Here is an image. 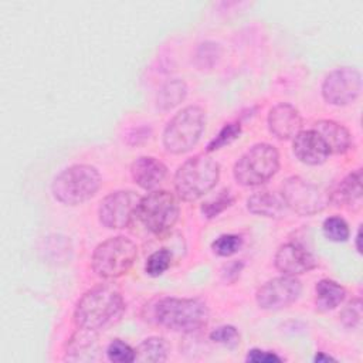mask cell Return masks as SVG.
Segmentation results:
<instances>
[{
    "mask_svg": "<svg viewBox=\"0 0 363 363\" xmlns=\"http://www.w3.org/2000/svg\"><path fill=\"white\" fill-rule=\"evenodd\" d=\"M130 174L139 187L145 190H153L164 180L167 169L156 157L142 156L132 163Z\"/></svg>",
    "mask_w": 363,
    "mask_h": 363,
    "instance_id": "2e32d148",
    "label": "cell"
},
{
    "mask_svg": "<svg viewBox=\"0 0 363 363\" xmlns=\"http://www.w3.org/2000/svg\"><path fill=\"white\" fill-rule=\"evenodd\" d=\"M172 264V252L166 248L155 251L146 261L145 271L150 277H159L169 269Z\"/></svg>",
    "mask_w": 363,
    "mask_h": 363,
    "instance_id": "cb8c5ba5",
    "label": "cell"
},
{
    "mask_svg": "<svg viewBox=\"0 0 363 363\" xmlns=\"http://www.w3.org/2000/svg\"><path fill=\"white\" fill-rule=\"evenodd\" d=\"M242 245V238L237 234H223L211 244L213 251L220 257H230L235 254Z\"/></svg>",
    "mask_w": 363,
    "mask_h": 363,
    "instance_id": "d4e9b609",
    "label": "cell"
},
{
    "mask_svg": "<svg viewBox=\"0 0 363 363\" xmlns=\"http://www.w3.org/2000/svg\"><path fill=\"white\" fill-rule=\"evenodd\" d=\"M362 199V170L357 169L347 174L332 193L330 200L337 206H350Z\"/></svg>",
    "mask_w": 363,
    "mask_h": 363,
    "instance_id": "d6986e66",
    "label": "cell"
},
{
    "mask_svg": "<svg viewBox=\"0 0 363 363\" xmlns=\"http://www.w3.org/2000/svg\"><path fill=\"white\" fill-rule=\"evenodd\" d=\"M241 133V126L238 123H227L217 135L216 138L207 145V152H214L228 143H231L234 139H237Z\"/></svg>",
    "mask_w": 363,
    "mask_h": 363,
    "instance_id": "83f0119b",
    "label": "cell"
},
{
    "mask_svg": "<svg viewBox=\"0 0 363 363\" xmlns=\"http://www.w3.org/2000/svg\"><path fill=\"white\" fill-rule=\"evenodd\" d=\"M220 177L218 163L207 155L187 159L174 174V189L184 201H194L208 193Z\"/></svg>",
    "mask_w": 363,
    "mask_h": 363,
    "instance_id": "7a4b0ae2",
    "label": "cell"
},
{
    "mask_svg": "<svg viewBox=\"0 0 363 363\" xmlns=\"http://www.w3.org/2000/svg\"><path fill=\"white\" fill-rule=\"evenodd\" d=\"M268 128L275 138L286 140L301 132L302 118L292 105L278 104L268 113Z\"/></svg>",
    "mask_w": 363,
    "mask_h": 363,
    "instance_id": "9a60e30c",
    "label": "cell"
},
{
    "mask_svg": "<svg viewBox=\"0 0 363 363\" xmlns=\"http://www.w3.org/2000/svg\"><path fill=\"white\" fill-rule=\"evenodd\" d=\"M302 285L292 275L272 278L257 291V303L267 311H279L292 305L301 295Z\"/></svg>",
    "mask_w": 363,
    "mask_h": 363,
    "instance_id": "7c38bea8",
    "label": "cell"
},
{
    "mask_svg": "<svg viewBox=\"0 0 363 363\" xmlns=\"http://www.w3.org/2000/svg\"><path fill=\"white\" fill-rule=\"evenodd\" d=\"M101 183V174L95 167L89 164H74L55 176L51 191L60 203L77 206L94 197Z\"/></svg>",
    "mask_w": 363,
    "mask_h": 363,
    "instance_id": "277c9868",
    "label": "cell"
},
{
    "mask_svg": "<svg viewBox=\"0 0 363 363\" xmlns=\"http://www.w3.org/2000/svg\"><path fill=\"white\" fill-rule=\"evenodd\" d=\"M169 345L163 337L153 336L145 339L136 349H135V360L136 362H164L167 359Z\"/></svg>",
    "mask_w": 363,
    "mask_h": 363,
    "instance_id": "7402d4cb",
    "label": "cell"
},
{
    "mask_svg": "<svg viewBox=\"0 0 363 363\" xmlns=\"http://www.w3.org/2000/svg\"><path fill=\"white\" fill-rule=\"evenodd\" d=\"M176 197L166 190H155L142 197L138 217L143 225L157 237H163L174 227L179 218Z\"/></svg>",
    "mask_w": 363,
    "mask_h": 363,
    "instance_id": "ba28073f",
    "label": "cell"
},
{
    "mask_svg": "<svg viewBox=\"0 0 363 363\" xmlns=\"http://www.w3.org/2000/svg\"><path fill=\"white\" fill-rule=\"evenodd\" d=\"M210 339L216 343L233 347V346H237L240 343V333L234 326L224 325V326H220V328L214 329L210 333Z\"/></svg>",
    "mask_w": 363,
    "mask_h": 363,
    "instance_id": "f1b7e54d",
    "label": "cell"
},
{
    "mask_svg": "<svg viewBox=\"0 0 363 363\" xmlns=\"http://www.w3.org/2000/svg\"><path fill=\"white\" fill-rule=\"evenodd\" d=\"M138 257L136 244L122 235L101 242L92 254V269L102 278L125 275Z\"/></svg>",
    "mask_w": 363,
    "mask_h": 363,
    "instance_id": "8992f818",
    "label": "cell"
},
{
    "mask_svg": "<svg viewBox=\"0 0 363 363\" xmlns=\"http://www.w3.org/2000/svg\"><path fill=\"white\" fill-rule=\"evenodd\" d=\"M360 318H362V303H360V299H356L353 302H350L342 312L340 315V319L342 322L349 326V328H353L356 326L359 322H360Z\"/></svg>",
    "mask_w": 363,
    "mask_h": 363,
    "instance_id": "f546056e",
    "label": "cell"
},
{
    "mask_svg": "<svg viewBox=\"0 0 363 363\" xmlns=\"http://www.w3.org/2000/svg\"><path fill=\"white\" fill-rule=\"evenodd\" d=\"M360 238H362V237H360V230H359V231H357V235H356V248H357L359 252H362V248H360Z\"/></svg>",
    "mask_w": 363,
    "mask_h": 363,
    "instance_id": "d6a6232c",
    "label": "cell"
},
{
    "mask_svg": "<svg viewBox=\"0 0 363 363\" xmlns=\"http://www.w3.org/2000/svg\"><path fill=\"white\" fill-rule=\"evenodd\" d=\"M292 150L296 159L305 164H322L330 155L323 138L315 130H302L294 138Z\"/></svg>",
    "mask_w": 363,
    "mask_h": 363,
    "instance_id": "5bb4252c",
    "label": "cell"
},
{
    "mask_svg": "<svg viewBox=\"0 0 363 363\" xmlns=\"http://www.w3.org/2000/svg\"><path fill=\"white\" fill-rule=\"evenodd\" d=\"M106 356L115 363H130L135 362V349H132L128 343L115 339L108 345Z\"/></svg>",
    "mask_w": 363,
    "mask_h": 363,
    "instance_id": "484cf974",
    "label": "cell"
},
{
    "mask_svg": "<svg viewBox=\"0 0 363 363\" xmlns=\"http://www.w3.org/2000/svg\"><path fill=\"white\" fill-rule=\"evenodd\" d=\"M285 203L282 197L277 196L272 191L264 190L257 191L247 200V208L257 216L268 217V218H279L285 211Z\"/></svg>",
    "mask_w": 363,
    "mask_h": 363,
    "instance_id": "ac0fdd59",
    "label": "cell"
},
{
    "mask_svg": "<svg viewBox=\"0 0 363 363\" xmlns=\"http://www.w3.org/2000/svg\"><path fill=\"white\" fill-rule=\"evenodd\" d=\"M362 91V77L356 68L342 67L330 71L322 84V95L330 105L345 106L353 102Z\"/></svg>",
    "mask_w": 363,
    "mask_h": 363,
    "instance_id": "8fae6325",
    "label": "cell"
},
{
    "mask_svg": "<svg viewBox=\"0 0 363 363\" xmlns=\"http://www.w3.org/2000/svg\"><path fill=\"white\" fill-rule=\"evenodd\" d=\"M282 359L275 353L265 352L261 349H251L247 354V362H251V363H278Z\"/></svg>",
    "mask_w": 363,
    "mask_h": 363,
    "instance_id": "4dcf8cb0",
    "label": "cell"
},
{
    "mask_svg": "<svg viewBox=\"0 0 363 363\" xmlns=\"http://www.w3.org/2000/svg\"><path fill=\"white\" fill-rule=\"evenodd\" d=\"M155 318L167 329L191 333L207 325L208 309L199 299L163 298L155 306Z\"/></svg>",
    "mask_w": 363,
    "mask_h": 363,
    "instance_id": "3957f363",
    "label": "cell"
},
{
    "mask_svg": "<svg viewBox=\"0 0 363 363\" xmlns=\"http://www.w3.org/2000/svg\"><path fill=\"white\" fill-rule=\"evenodd\" d=\"M330 360H335V359L328 356V354H323V353H318L315 356V362H318V363H320V362H330Z\"/></svg>",
    "mask_w": 363,
    "mask_h": 363,
    "instance_id": "1f68e13d",
    "label": "cell"
},
{
    "mask_svg": "<svg viewBox=\"0 0 363 363\" xmlns=\"http://www.w3.org/2000/svg\"><path fill=\"white\" fill-rule=\"evenodd\" d=\"M315 292H316L315 302L318 309L320 311L335 309L343 302L346 296L345 288L332 279H320L315 286Z\"/></svg>",
    "mask_w": 363,
    "mask_h": 363,
    "instance_id": "ffe728a7",
    "label": "cell"
},
{
    "mask_svg": "<svg viewBox=\"0 0 363 363\" xmlns=\"http://www.w3.org/2000/svg\"><path fill=\"white\" fill-rule=\"evenodd\" d=\"M323 234L326 235L328 240L335 241V242H343L349 238V225L347 223L337 216L329 217L323 223Z\"/></svg>",
    "mask_w": 363,
    "mask_h": 363,
    "instance_id": "603a6c76",
    "label": "cell"
},
{
    "mask_svg": "<svg viewBox=\"0 0 363 363\" xmlns=\"http://www.w3.org/2000/svg\"><path fill=\"white\" fill-rule=\"evenodd\" d=\"M206 125V113L200 106H186L179 111L166 125L163 146L169 153L189 152L199 142Z\"/></svg>",
    "mask_w": 363,
    "mask_h": 363,
    "instance_id": "5b68a950",
    "label": "cell"
},
{
    "mask_svg": "<svg viewBox=\"0 0 363 363\" xmlns=\"http://www.w3.org/2000/svg\"><path fill=\"white\" fill-rule=\"evenodd\" d=\"M187 94V86L182 79H170L162 85L157 92L156 106L159 111H169L179 105Z\"/></svg>",
    "mask_w": 363,
    "mask_h": 363,
    "instance_id": "44dd1931",
    "label": "cell"
},
{
    "mask_svg": "<svg viewBox=\"0 0 363 363\" xmlns=\"http://www.w3.org/2000/svg\"><path fill=\"white\" fill-rule=\"evenodd\" d=\"M281 197L285 206L299 216L316 214L330 201V196L323 190L298 176H292L285 180Z\"/></svg>",
    "mask_w": 363,
    "mask_h": 363,
    "instance_id": "9c48e42d",
    "label": "cell"
},
{
    "mask_svg": "<svg viewBox=\"0 0 363 363\" xmlns=\"http://www.w3.org/2000/svg\"><path fill=\"white\" fill-rule=\"evenodd\" d=\"M234 201V197L230 194L228 190H223L218 193V196L210 201H206L201 206V211L207 218L217 217L221 211H224L228 206H231Z\"/></svg>",
    "mask_w": 363,
    "mask_h": 363,
    "instance_id": "4316f807",
    "label": "cell"
},
{
    "mask_svg": "<svg viewBox=\"0 0 363 363\" xmlns=\"http://www.w3.org/2000/svg\"><path fill=\"white\" fill-rule=\"evenodd\" d=\"M125 312V302L119 291L112 286H96L85 292L77 302L74 323L78 329L99 332L115 325Z\"/></svg>",
    "mask_w": 363,
    "mask_h": 363,
    "instance_id": "6da1fadb",
    "label": "cell"
},
{
    "mask_svg": "<svg viewBox=\"0 0 363 363\" xmlns=\"http://www.w3.org/2000/svg\"><path fill=\"white\" fill-rule=\"evenodd\" d=\"M315 130L323 138L330 153H345L352 145L349 130L335 121H319Z\"/></svg>",
    "mask_w": 363,
    "mask_h": 363,
    "instance_id": "e0dca14e",
    "label": "cell"
},
{
    "mask_svg": "<svg viewBox=\"0 0 363 363\" xmlns=\"http://www.w3.org/2000/svg\"><path fill=\"white\" fill-rule=\"evenodd\" d=\"M142 197L132 190H119L108 194L99 204V221L106 228H125L138 216Z\"/></svg>",
    "mask_w": 363,
    "mask_h": 363,
    "instance_id": "30bf717a",
    "label": "cell"
},
{
    "mask_svg": "<svg viewBox=\"0 0 363 363\" xmlns=\"http://www.w3.org/2000/svg\"><path fill=\"white\" fill-rule=\"evenodd\" d=\"M279 169L278 150L269 143L254 145L234 164V179L247 187L268 182Z\"/></svg>",
    "mask_w": 363,
    "mask_h": 363,
    "instance_id": "52a82bcc",
    "label": "cell"
},
{
    "mask_svg": "<svg viewBox=\"0 0 363 363\" xmlns=\"http://www.w3.org/2000/svg\"><path fill=\"white\" fill-rule=\"evenodd\" d=\"M275 267L285 275H299L316 267L315 257L301 244L288 242L278 248L275 254Z\"/></svg>",
    "mask_w": 363,
    "mask_h": 363,
    "instance_id": "4fadbf2b",
    "label": "cell"
}]
</instances>
